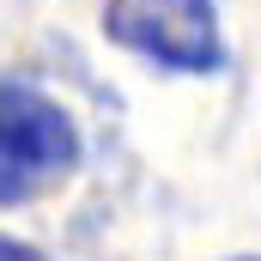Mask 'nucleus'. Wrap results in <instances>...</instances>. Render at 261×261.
<instances>
[{"mask_svg": "<svg viewBox=\"0 0 261 261\" xmlns=\"http://www.w3.org/2000/svg\"><path fill=\"white\" fill-rule=\"evenodd\" d=\"M0 261H43L31 243H12V237H0Z\"/></svg>", "mask_w": 261, "mask_h": 261, "instance_id": "obj_3", "label": "nucleus"}, {"mask_svg": "<svg viewBox=\"0 0 261 261\" xmlns=\"http://www.w3.org/2000/svg\"><path fill=\"white\" fill-rule=\"evenodd\" d=\"M243 261H249V255H243Z\"/></svg>", "mask_w": 261, "mask_h": 261, "instance_id": "obj_4", "label": "nucleus"}, {"mask_svg": "<svg viewBox=\"0 0 261 261\" xmlns=\"http://www.w3.org/2000/svg\"><path fill=\"white\" fill-rule=\"evenodd\" d=\"M79 164V134L55 97L37 85L0 79V206L49 195Z\"/></svg>", "mask_w": 261, "mask_h": 261, "instance_id": "obj_1", "label": "nucleus"}, {"mask_svg": "<svg viewBox=\"0 0 261 261\" xmlns=\"http://www.w3.org/2000/svg\"><path fill=\"white\" fill-rule=\"evenodd\" d=\"M103 37L152 67H170V73H219L225 67V37H219L213 0H110Z\"/></svg>", "mask_w": 261, "mask_h": 261, "instance_id": "obj_2", "label": "nucleus"}]
</instances>
